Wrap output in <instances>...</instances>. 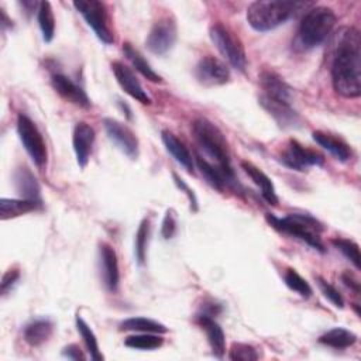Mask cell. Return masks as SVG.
I'll use <instances>...</instances> for the list:
<instances>
[{
    "label": "cell",
    "instance_id": "32",
    "mask_svg": "<svg viewBox=\"0 0 361 361\" xmlns=\"http://www.w3.org/2000/svg\"><path fill=\"white\" fill-rule=\"evenodd\" d=\"M124 344L135 350H155L164 344V338L155 333H141L128 336L124 340Z\"/></svg>",
    "mask_w": 361,
    "mask_h": 361
},
{
    "label": "cell",
    "instance_id": "34",
    "mask_svg": "<svg viewBox=\"0 0 361 361\" xmlns=\"http://www.w3.org/2000/svg\"><path fill=\"white\" fill-rule=\"evenodd\" d=\"M283 281H285L286 286H288L290 290L296 292L299 296L307 299V298L312 295V288H310V285H309L307 281H306L305 278H302L295 269H292V268L286 269L285 274H283Z\"/></svg>",
    "mask_w": 361,
    "mask_h": 361
},
{
    "label": "cell",
    "instance_id": "12",
    "mask_svg": "<svg viewBox=\"0 0 361 361\" xmlns=\"http://www.w3.org/2000/svg\"><path fill=\"white\" fill-rule=\"evenodd\" d=\"M195 76L203 86H220L230 80V69L220 59L207 55L197 62Z\"/></svg>",
    "mask_w": 361,
    "mask_h": 361
},
{
    "label": "cell",
    "instance_id": "31",
    "mask_svg": "<svg viewBox=\"0 0 361 361\" xmlns=\"http://www.w3.org/2000/svg\"><path fill=\"white\" fill-rule=\"evenodd\" d=\"M76 329H78V331H79V334H80V337H82V340L86 345V350H87L90 358L94 360V361L103 360V355L99 350L97 338H96L93 330L89 327V324L79 314L76 316Z\"/></svg>",
    "mask_w": 361,
    "mask_h": 361
},
{
    "label": "cell",
    "instance_id": "8",
    "mask_svg": "<svg viewBox=\"0 0 361 361\" xmlns=\"http://www.w3.org/2000/svg\"><path fill=\"white\" fill-rule=\"evenodd\" d=\"M17 134L32 162L42 169L47 165L48 158L45 141L35 123L23 113H20L17 117Z\"/></svg>",
    "mask_w": 361,
    "mask_h": 361
},
{
    "label": "cell",
    "instance_id": "38",
    "mask_svg": "<svg viewBox=\"0 0 361 361\" xmlns=\"http://www.w3.org/2000/svg\"><path fill=\"white\" fill-rule=\"evenodd\" d=\"M176 231V216L173 210H168L165 213V217L162 220V227H161V234L165 240H169L173 237Z\"/></svg>",
    "mask_w": 361,
    "mask_h": 361
},
{
    "label": "cell",
    "instance_id": "40",
    "mask_svg": "<svg viewBox=\"0 0 361 361\" xmlns=\"http://www.w3.org/2000/svg\"><path fill=\"white\" fill-rule=\"evenodd\" d=\"M173 179H175V183H176V186L179 188V189H182L185 193H186V196L189 197V200H190V206H193V210H196L197 209V199H196V196H195V193H193V190L183 182V179L182 178H179L176 173H173Z\"/></svg>",
    "mask_w": 361,
    "mask_h": 361
},
{
    "label": "cell",
    "instance_id": "19",
    "mask_svg": "<svg viewBox=\"0 0 361 361\" xmlns=\"http://www.w3.org/2000/svg\"><path fill=\"white\" fill-rule=\"evenodd\" d=\"M197 322L202 326V329L206 331V337L213 355L217 358H223L226 351V337L219 323L214 319H212V316H207V314H199Z\"/></svg>",
    "mask_w": 361,
    "mask_h": 361
},
{
    "label": "cell",
    "instance_id": "6",
    "mask_svg": "<svg viewBox=\"0 0 361 361\" xmlns=\"http://www.w3.org/2000/svg\"><path fill=\"white\" fill-rule=\"evenodd\" d=\"M210 39L219 49V52L228 61V63L240 72L247 68V56L243 42L223 24H214L210 28Z\"/></svg>",
    "mask_w": 361,
    "mask_h": 361
},
{
    "label": "cell",
    "instance_id": "37",
    "mask_svg": "<svg viewBox=\"0 0 361 361\" xmlns=\"http://www.w3.org/2000/svg\"><path fill=\"white\" fill-rule=\"evenodd\" d=\"M316 281H317L319 289L322 290V293L324 295V298H327L336 307H340V309H341V307L344 306V299H343L341 293H340L333 285H330L329 282H326L323 278L317 276Z\"/></svg>",
    "mask_w": 361,
    "mask_h": 361
},
{
    "label": "cell",
    "instance_id": "9",
    "mask_svg": "<svg viewBox=\"0 0 361 361\" xmlns=\"http://www.w3.org/2000/svg\"><path fill=\"white\" fill-rule=\"evenodd\" d=\"M103 127H104V131H106L109 140L123 154H126L131 159L138 158V152H140L138 138L135 137V134L126 124L120 123L118 120L106 117L103 120Z\"/></svg>",
    "mask_w": 361,
    "mask_h": 361
},
{
    "label": "cell",
    "instance_id": "4",
    "mask_svg": "<svg viewBox=\"0 0 361 361\" xmlns=\"http://www.w3.org/2000/svg\"><path fill=\"white\" fill-rule=\"evenodd\" d=\"M334 24L336 14L331 8L324 6L312 7L300 21L295 38V48L299 51H309L320 45L329 37Z\"/></svg>",
    "mask_w": 361,
    "mask_h": 361
},
{
    "label": "cell",
    "instance_id": "1",
    "mask_svg": "<svg viewBox=\"0 0 361 361\" xmlns=\"http://www.w3.org/2000/svg\"><path fill=\"white\" fill-rule=\"evenodd\" d=\"M331 83L343 97L354 99L361 94V37L354 27L337 31L333 44Z\"/></svg>",
    "mask_w": 361,
    "mask_h": 361
},
{
    "label": "cell",
    "instance_id": "33",
    "mask_svg": "<svg viewBox=\"0 0 361 361\" xmlns=\"http://www.w3.org/2000/svg\"><path fill=\"white\" fill-rule=\"evenodd\" d=\"M331 244L357 268L360 269L361 268V255H360V248H358V244L348 240V238H341V237H337V238H333L331 240Z\"/></svg>",
    "mask_w": 361,
    "mask_h": 361
},
{
    "label": "cell",
    "instance_id": "14",
    "mask_svg": "<svg viewBox=\"0 0 361 361\" xmlns=\"http://www.w3.org/2000/svg\"><path fill=\"white\" fill-rule=\"evenodd\" d=\"M99 268H100V275L106 289L110 292H114L118 286V278H120L118 261H117V254L114 248L107 243H102L99 245Z\"/></svg>",
    "mask_w": 361,
    "mask_h": 361
},
{
    "label": "cell",
    "instance_id": "11",
    "mask_svg": "<svg viewBox=\"0 0 361 361\" xmlns=\"http://www.w3.org/2000/svg\"><path fill=\"white\" fill-rule=\"evenodd\" d=\"M281 162L295 171H305L309 166H320L324 162L323 155L303 147L296 140H290L286 149L281 155Z\"/></svg>",
    "mask_w": 361,
    "mask_h": 361
},
{
    "label": "cell",
    "instance_id": "42",
    "mask_svg": "<svg viewBox=\"0 0 361 361\" xmlns=\"http://www.w3.org/2000/svg\"><path fill=\"white\" fill-rule=\"evenodd\" d=\"M341 282H343L347 288H350L351 290H354L355 293H360V282H358V279H357L350 271H345V272L341 274Z\"/></svg>",
    "mask_w": 361,
    "mask_h": 361
},
{
    "label": "cell",
    "instance_id": "36",
    "mask_svg": "<svg viewBox=\"0 0 361 361\" xmlns=\"http://www.w3.org/2000/svg\"><path fill=\"white\" fill-rule=\"evenodd\" d=\"M258 351L252 345L244 343H234L228 353V358L233 361H254L258 360Z\"/></svg>",
    "mask_w": 361,
    "mask_h": 361
},
{
    "label": "cell",
    "instance_id": "22",
    "mask_svg": "<svg viewBox=\"0 0 361 361\" xmlns=\"http://www.w3.org/2000/svg\"><path fill=\"white\" fill-rule=\"evenodd\" d=\"M241 168L251 178V180L259 188L262 197L269 204H276L278 203V197H276L275 188H274V183L269 179V176L267 173H264L259 168H257L254 164L248 162V161H241Z\"/></svg>",
    "mask_w": 361,
    "mask_h": 361
},
{
    "label": "cell",
    "instance_id": "41",
    "mask_svg": "<svg viewBox=\"0 0 361 361\" xmlns=\"http://www.w3.org/2000/svg\"><path fill=\"white\" fill-rule=\"evenodd\" d=\"M62 355L63 357H68L71 360H85L86 355L83 354V351L80 350L79 345L76 344H71V345H66L63 350H62Z\"/></svg>",
    "mask_w": 361,
    "mask_h": 361
},
{
    "label": "cell",
    "instance_id": "23",
    "mask_svg": "<svg viewBox=\"0 0 361 361\" xmlns=\"http://www.w3.org/2000/svg\"><path fill=\"white\" fill-rule=\"evenodd\" d=\"M54 324L49 319H35L24 327V341L31 347H39L49 340Z\"/></svg>",
    "mask_w": 361,
    "mask_h": 361
},
{
    "label": "cell",
    "instance_id": "26",
    "mask_svg": "<svg viewBox=\"0 0 361 361\" xmlns=\"http://www.w3.org/2000/svg\"><path fill=\"white\" fill-rule=\"evenodd\" d=\"M355 341H357V336L353 331L343 329V327H334L319 337V343L333 347V348H337V350L348 348Z\"/></svg>",
    "mask_w": 361,
    "mask_h": 361
},
{
    "label": "cell",
    "instance_id": "20",
    "mask_svg": "<svg viewBox=\"0 0 361 361\" xmlns=\"http://www.w3.org/2000/svg\"><path fill=\"white\" fill-rule=\"evenodd\" d=\"M313 140L326 151H329L336 159L341 161V162H347L351 159L353 157V151L350 148V145L343 141L338 137H334L329 133H323V131H314L312 134Z\"/></svg>",
    "mask_w": 361,
    "mask_h": 361
},
{
    "label": "cell",
    "instance_id": "27",
    "mask_svg": "<svg viewBox=\"0 0 361 361\" xmlns=\"http://www.w3.org/2000/svg\"><path fill=\"white\" fill-rule=\"evenodd\" d=\"M123 52H124V55L127 56V59L131 62V65H133L144 78H147L148 80L155 82V83L162 80V78L151 68V65L147 62V59H145L131 44L126 42V44L123 45Z\"/></svg>",
    "mask_w": 361,
    "mask_h": 361
},
{
    "label": "cell",
    "instance_id": "21",
    "mask_svg": "<svg viewBox=\"0 0 361 361\" xmlns=\"http://www.w3.org/2000/svg\"><path fill=\"white\" fill-rule=\"evenodd\" d=\"M161 138L166 151L175 158V161L180 164L188 172H193V158L186 145L173 133L168 130H164L161 133Z\"/></svg>",
    "mask_w": 361,
    "mask_h": 361
},
{
    "label": "cell",
    "instance_id": "24",
    "mask_svg": "<svg viewBox=\"0 0 361 361\" xmlns=\"http://www.w3.org/2000/svg\"><path fill=\"white\" fill-rule=\"evenodd\" d=\"M195 161H196V165H197L200 173L203 175V178L206 179V182H207L212 188H214V189L223 192L224 188H226V185H231V182H230V180L227 179V176L220 171V168H217L216 165L210 164L207 159H204V158L200 157L199 154L195 155Z\"/></svg>",
    "mask_w": 361,
    "mask_h": 361
},
{
    "label": "cell",
    "instance_id": "5",
    "mask_svg": "<svg viewBox=\"0 0 361 361\" xmlns=\"http://www.w3.org/2000/svg\"><path fill=\"white\" fill-rule=\"evenodd\" d=\"M267 221L281 233L289 234L312 248L324 252V245L320 238V233L323 231V224L316 220L310 214L302 213H290L285 217H276L274 214L265 216Z\"/></svg>",
    "mask_w": 361,
    "mask_h": 361
},
{
    "label": "cell",
    "instance_id": "10",
    "mask_svg": "<svg viewBox=\"0 0 361 361\" xmlns=\"http://www.w3.org/2000/svg\"><path fill=\"white\" fill-rule=\"evenodd\" d=\"M176 41V24L171 17H162L154 23L145 39L147 48L157 55L166 54Z\"/></svg>",
    "mask_w": 361,
    "mask_h": 361
},
{
    "label": "cell",
    "instance_id": "3",
    "mask_svg": "<svg viewBox=\"0 0 361 361\" xmlns=\"http://www.w3.org/2000/svg\"><path fill=\"white\" fill-rule=\"evenodd\" d=\"M312 6L303 1H290V0H259L254 1L247 8V21L248 24L259 32L271 31L285 21H288L296 11L302 7Z\"/></svg>",
    "mask_w": 361,
    "mask_h": 361
},
{
    "label": "cell",
    "instance_id": "7",
    "mask_svg": "<svg viewBox=\"0 0 361 361\" xmlns=\"http://www.w3.org/2000/svg\"><path fill=\"white\" fill-rule=\"evenodd\" d=\"M73 7L79 11V14L85 18L87 25L93 30V32L102 42H114V34L104 3L97 0H76L73 1Z\"/></svg>",
    "mask_w": 361,
    "mask_h": 361
},
{
    "label": "cell",
    "instance_id": "25",
    "mask_svg": "<svg viewBox=\"0 0 361 361\" xmlns=\"http://www.w3.org/2000/svg\"><path fill=\"white\" fill-rule=\"evenodd\" d=\"M16 186L23 199L41 203L39 185L28 168H20L16 172Z\"/></svg>",
    "mask_w": 361,
    "mask_h": 361
},
{
    "label": "cell",
    "instance_id": "17",
    "mask_svg": "<svg viewBox=\"0 0 361 361\" xmlns=\"http://www.w3.org/2000/svg\"><path fill=\"white\" fill-rule=\"evenodd\" d=\"M51 83H52V87L56 90V93L61 94L65 100L79 107H85V109L90 107V99L87 97L86 92L68 76L55 73L51 78Z\"/></svg>",
    "mask_w": 361,
    "mask_h": 361
},
{
    "label": "cell",
    "instance_id": "18",
    "mask_svg": "<svg viewBox=\"0 0 361 361\" xmlns=\"http://www.w3.org/2000/svg\"><path fill=\"white\" fill-rule=\"evenodd\" d=\"M259 82H261L265 96L276 99V100H282L286 103L292 102V96H293L292 87L276 73L265 71L261 73Z\"/></svg>",
    "mask_w": 361,
    "mask_h": 361
},
{
    "label": "cell",
    "instance_id": "2",
    "mask_svg": "<svg viewBox=\"0 0 361 361\" xmlns=\"http://www.w3.org/2000/svg\"><path fill=\"white\" fill-rule=\"evenodd\" d=\"M192 133L199 147L206 152V155L214 159L216 166L220 168V171L227 176L231 185H234L235 176L231 166L230 149L227 140L220 128L207 118L197 117L192 123Z\"/></svg>",
    "mask_w": 361,
    "mask_h": 361
},
{
    "label": "cell",
    "instance_id": "29",
    "mask_svg": "<svg viewBox=\"0 0 361 361\" xmlns=\"http://www.w3.org/2000/svg\"><path fill=\"white\" fill-rule=\"evenodd\" d=\"M120 330L140 331V333H155V334H162V333L168 331V329L162 323H158V322H155L152 319H147V317L126 319L124 322L120 323Z\"/></svg>",
    "mask_w": 361,
    "mask_h": 361
},
{
    "label": "cell",
    "instance_id": "30",
    "mask_svg": "<svg viewBox=\"0 0 361 361\" xmlns=\"http://www.w3.org/2000/svg\"><path fill=\"white\" fill-rule=\"evenodd\" d=\"M38 25L42 32V39L51 42L55 35V17L49 1H41L38 4Z\"/></svg>",
    "mask_w": 361,
    "mask_h": 361
},
{
    "label": "cell",
    "instance_id": "35",
    "mask_svg": "<svg viewBox=\"0 0 361 361\" xmlns=\"http://www.w3.org/2000/svg\"><path fill=\"white\" fill-rule=\"evenodd\" d=\"M148 238H149V220L144 219L138 226V230L135 233V243H134V252L137 257V262L140 265H142L145 261Z\"/></svg>",
    "mask_w": 361,
    "mask_h": 361
},
{
    "label": "cell",
    "instance_id": "13",
    "mask_svg": "<svg viewBox=\"0 0 361 361\" xmlns=\"http://www.w3.org/2000/svg\"><path fill=\"white\" fill-rule=\"evenodd\" d=\"M111 71L114 73V78H116L117 83L121 86V89L127 94H130L133 99L138 100L142 104H149L151 103V97L147 94V92L141 86L135 73L127 65H124L118 61H114L111 63Z\"/></svg>",
    "mask_w": 361,
    "mask_h": 361
},
{
    "label": "cell",
    "instance_id": "39",
    "mask_svg": "<svg viewBox=\"0 0 361 361\" xmlns=\"http://www.w3.org/2000/svg\"><path fill=\"white\" fill-rule=\"evenodd\" d=\"M20 278V271L13 268V269H8L3 278H1V285H0V290H1V295H6L11 288L13 285L17 282V279Z\"/></svg>",
    "mask_w": 361,
    "mask_h": 361
},
{
    "label": "cell",
    "instance_id": "15",
    "mask_svg": "<svg viewBox=\"0 0 361 361\" xmlns=\"http://www.w3.org/2000/svg\"><path fill=\"white\" fill-rule=\"evenodd\" d=\"M259 104L275 118V121L283 127V128H293L298 127L300 123V118L290 103L276 100L272 97H268L265 94L259 96Z\"/></svg>",
    "mask_w": 361,
    "mask_h": 361
},
{
    "label": "cell",
    "instance_id": "28",
    "mask_svg": "<svg viewBox=\"0 0 361 361\" xmlns=\"http://www.w3.org/2000/svg\"><path fill=\"white\" fill-rule=\"evenodd\" d=\"M41 203L27 200V199H6L3 197L0 200V214L3 220L17 217L21 214H25L28 212H32L39 206Z\"/></svg>",
    "mask_w": 361,
    "mask_h": 361
},
{
    "label": "cell",
    "instance_id": "16",
    "mask_svg": "<svg viewBox=\"0 0 361 361\" xmlns=\"http://www.w3.org/2000/svg\"><path fill=\"white\" fill-rule=\"evenodd\" d=\"M94 142V130L87 123H78L73 128L72 134V145L76 155L78 165L80 168H85L89 162V157L92 154Z\"/></svg>",
    "mask_w": 361,
    "mask_h": 361
}]
</instances>
